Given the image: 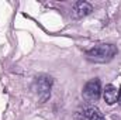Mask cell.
<instances>
[{"label":"cell","instance_id":"obj_1","mask_svg":"<svg viewBox=\"0 0 121 120\" xmlns=\"http://www.w3.org/2000/svg\"><path fill=\"white\" fill-rule=\"evenodd\" d=\"M117 54V47L113 44H97L86 51V58L91 62L104 64L114 58Z\"/></svg>","mask_w":121,"mask_h":120},{"label":"cell","instance_id":"obj_2","mask_svg":"<svg viewBox=\"0 0 121 120\" xmlns=\"http://www.w3.org/2000/svg\"><path fill=\"white\" fill-rule=\"evenodd\" d=\"M52 78L47 76V75H41L38 78H35L34 83H32V90L34 93L38 96L39 102L44 103L51 97V88H52Z\"/></svg>","mask_w":121,"mask_h":120},{"label":"cell","instance_id":"obj_3","mask_svg":"<svg viewBox=\"0 0 121 120\" xmlns=\"http://www.w3.org/2000/svg\"><path fill=\"white\" fill-rule=\"evenodd\" d=\"M100 95H101V85H100V81L97 78L90 79L82 90V96L83 99L87 102V103H96L99 99H100Z\"/></svg>","mask_w":121,"mask_h":120},{"label":"cell","instance_id":"obj_4","mask_svg":"<svg viewBox=\"0 0 121 120\" xmlns=\"http://www.w3.org/2000/svg\"><path fill=\"white\" fill-rule=\"evenodd\" d=\"M75 119L76 120H104V116L97 107L89 105V106L80 107L75 113Z\"/></svg>","mask_w":121,"mask_h":120},{"label":"cell","instance_id":"obj_5","mask_svg":"<svg viewBox=\"0 0 121 120\" xmlns=\"http://www.w3.org/2000/svg\"><path fill=\"white\" fill-rule=\"evenodd\" d=\"M91 11H93V6H91L89 1H76L72 7V11H70V17L72 18H82V17H86L89 16Z\"/></svg>","mask_w":121,"mask_h":120},{"label":"cell","instance_id":"obj_6","mask_svg":"<svg viewBox=\"0 0 121 120\" xmlns=\"http://www.w3.org/2000/svg\"><path fill=\"white\" fill-rule=\"evenodd\" d=\"M117 96H118V90L113 85H107L103 90V97L107 105H114L117 102Z\"/></svg>","mask_w":121,"mask_h":120},{"label":"cell","instance_id":"obj_7","mask_svg":"<svg viewBox=\"0 0 121 120\" xmlns=\"http://www.w3.org/2000/svg\"><path fill=\"white\" fill-rule=\"evenodd\" d=\"M117 102H118V103L121 105V89L118 90V96H117Z\"/></svg>","mask_w":121,"mask_h":120}]
</instances>
